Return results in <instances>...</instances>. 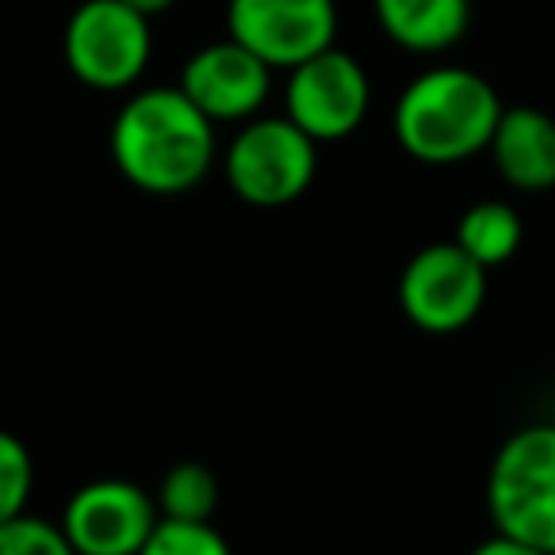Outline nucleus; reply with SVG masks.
Instances as JSON below:
<instances>
[{
    "instance_id": "obj_1",
    "label": "nucleus",
    "mask_w": 555,
    "mask_h": 555,
    "mask_svg": "<svg viewBox=\"0 0 555 555\" xmlns=\"http://www.w3.org/2000/svg\"><path fill=\"white\" fill-rule=\"evenodd\" d=\"M111 160L118 176L145 194H186L217 160L214 122L179 85L130 95L111 126Z\"/></svg>"
},
{
    "instance_id": "obj_2",
    "label": "nucleus",
    "mask_w": 555,
    "mask_h": 555,
    "mask_svg": "<svg viewBox=\"0 0 555 555\" xmlns=\"http://www.w3.org/2000/svg\"><path fill=\"white\" fill-rule=\"evenodd\" d=\"M502 100L487 77L464 65H434L400 92L392 133L411 160L461 164L487 153Z\"/></svg>"
},
{
    "instance_id": "obj_3",
    "label": "nucleus",
    "mask_w": 555,
    "mask_h": 555,
    "mask_svg": "<svg viewBox=\"0 0 555 555\" xmlns=\"http://www.w3.org/2000/svg\"><path fill=\"white\" fill-rule=\"evenodd\" d=\"M494 532L555 555V423H532L499 446L487 472Z\"/></svg>"
},
{
    "instance_id": "obj_4",
    "label": "nucleus",
    "mask_w": 555,
    "mask_h": 555,
    "mask_svg": "<svg viewBox=\"0 0 555 555\" xmlns=\"http://www.w3.org/2000/svg\"><path fill=\"white\" fill-rule=\"evenodd\" d=\"M317 141L282 118H247L224 149V179L232 194L255 209H282L305 198L317 179Z\"/></svg>"
},
{
    "instance_id": "obj_5",
    "label": "nucleus",
    "mask_w": 555,
    "mask_h": 555,
    "mask_svg": "<svg viewBox=\"0 0 555 555\" xmlns=\"http://www.w3.org/2000/svg\"><path fill=\"white\" fill-rule=\"evenodd\" d=\"M62 50L85 88L122 92L138 85L153 57V27L122 0H85L65 24Z\"/></svg>"
},
{
    "instance_id": "obj_6",
    "label": "nucleus",
    "mask_w": 555,
    "mask_h": 555,
    "mask_svg": "<svg viewBox=\"0 0 555 555\" xmlns=\"http://www.w3.org/2000/svg\"><path fill=\"white\" fill-rule=\"evenodd\" d=\"M400 309L418 332L453 335L483 312L487 270L464 255L453 240L426 244L408 259L400 274Z\"/></svg>"
},
{
    "instance_id": "obj_7",
    "label": "nucleus",
    "mask_w": 555,
    "mask_h": 555,
    "mask_svg": "<svg viewBox=\"0 0 555 555\" xmlns=\"http://www.w3.org/2000/svg\"><path fill=\"white\" fill-rule=\"evenodd\" d=\"M229 39L251 50L270 69H297L335 47V0H229Z\"/></svg>"
},
{
    "instance_id": "obj_8",
    "label": "nucleus",
    "mask_w": 555,
    "mask_h": 555,
    "mask_svg": "<svg viewBox=\"0 0 555 555\" xmlns=\"http://www.w3.org/2000/svg\"><path fill=\"white\" fill-rule=\"evenodd\" d=\"M370 73L354 54L327 47L309 57L286 80V118L301 126L317 145L343 141L370 115Z\"/></svg>"
},
{
    "instance_id": "obj_9",
    "label": "nucleus",
    "mask_w": 555,
    "mask_h": 555,
    "mask_svg": "<svg viewBox=\"0 0 555 555\" xmlns=\"http://www.w3.org/2000/svg\"><path fill=\"white\" fill-rule=\"evenodd\" d=\"M160 521L156 499L133 479H92L62 514V532L77 555H138Z\"/></svg>"
},
{
    "instance_id": "obj_10",
    "label": "nucleus",
    "mask_w": 555,
    "mask_h": 555,
    "mask_svg": "<svg viewBox=\"0 0 555 555\" xmlns=\"http://www.w3.org/2000/svg\"><path fill=\"white\" fill-rule=\"evenodd\" d=\"M270 65L259 62L240 42L221 39L194 50L179 73L183 95L209 122H247L262 111L270 95Z\"/></svg>"
},
{
    "instance_id": "obj_11",
    "label": "nucleus",
    "mask_w": 555,
    "mask_h": 555,
    "mask_svg": "<svg viewBox=\"0 0 555 555\" xmlns=\"http://www.w3.org/2000/svg\"><path fill=\"white\" fill-rule=\"evenodd\" d=\"M499 176L514 191L540 194L555 186V118L540 107H502L487 145Z\"/></svg>"
},
{
    "instance_id": "obj_12",
    "label": "nucleus",
    "mask_w": 555,
    "mask_h": 555,
    "mask_svg": "<svg viewBox=\"0 0 555 555\" xmlns=\"http://www.w3.org/2000/svg\"><path fill=\"white\" fill-rule=\"evenodd\" d=\"M373 12L380 31L411 54H446L472 24V0H373Z\"/></svg>"
},
{
    "instance_id": "obj_13",
    "label": "nucleus",
    "mask_w": 555,
    "mask_h": 555,
    "mask_svg": "<svg viewBox=\"0 0 555 555\" xmlns=\"http://www.w3.org/2000/svg\"><path fill=\"white\" fill-rule=\"evenodd\" d=\"M521 240H525L521 214L509 202H494V198L476 202V206L464 209L453 232V244L464 255H472L483 270H494L514 259Z\"/></svg>"
},
{
    "instance_id": "obj_14",
    "label": "nucleus",
    "mask_w": 555,
    "mask_h": 555,
    "mask_svg": "<svg viewBox=\"0 0 555 555\" xmlns=\"http://www.w3.org/2000/svg\"><path fill=\"white\" fill-rule=\"evenodd\" d=\"M153 499L168 521H214L221 506V483L202 461H179L164 472Z\"/></svg>"
},
{
    "instance_id": "obj_15",
    "label": "nucleus",
    "mask_w": 555,
    "mask_h": 555,
    "mask_svg": "<svg viewBox=\"0 0 555 555\" xmlns=\"http://www.w3.org/2000/svg\"><path fill=\"white\" fill-rule=\"evenodd\" d=\"M35 491L31 449L12 430H0V525L27 514V499Z\"/></svg>"
},
{
    "instance_id": "obj_16",
    "label": "nucleus",
    "mask_w": 555,
    "mask_h": 555,
    "mask_svg": "<svg viewBox=\"0 0 555 555\" xmlns=\"http://www.w3.org/2000/svg\"><path fill=\"white\" fill-rule=\"evenodd\" d=\"M138 555H232L214 521H168L160 517Z\"/></svg>"
},
{
    "instance_id": "obj_17",
    "label": "nucleus",
    "mask_w": 555,
    "mask_h": 555,
    "mask_svg": "<svg viewBox=\"0 0 555 555\" xmlns=\"http://www.w3.org/2000/svg\"><path fill=\"white\" fill-rule=\"evenodd\" d=\"M0 555H77L65 540L62 525L47 517H16L0 525Z\"/></svg>"
},
{
    "instance_id": "obj_18",
    "label": "nucleus",
    "mask_w": 555,
    "mask_h": 555,
    "mask_svg": "<svg viewBox=\"0 0 555 555\" xmlns=\"http://www.w3.org/2000/svg\"><path fill=\"white\" fill-rule=\"evenodd\" d=\"M468 555H547V552H537V547L521 544V540H509V537H502V532H494L483 544L472 547Z\"/></svg>"
},
{
    "instance_id": "obj_19",
    "label": "nucleus",
    "mask_w": 555,
    "mask_h": 555,
    "mask_svg": "<svg viewBox=\"0 0 555 555\" xmlns=\"http://www.w3.org/2000/svg\"><path fill=\"white\" fill-rule=\"evenodd\" d=\"M122 4H130L133 12H141V16H160V12H168L171 4H176V0H122Z\"/></svg>"
}]
</instances>
